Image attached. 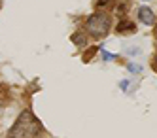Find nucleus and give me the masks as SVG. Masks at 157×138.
Returning <instances> with one entry per match:
<instances>
[{
    "instance_id": "f257e3e1",
    "label": "nucleus",
    "mask_w": 157,
    "mask_h": 138,
    "mask_svg": "<svg viewBox=\"0 0 157 138\" xmlns=\"http://www.w3.org/2000/svg\"><path fill=\"white\" fill-rule=\"evenodd\" d=\"M38 131L40 121H36L30 112H25L23 116H19L15 127L10 131V138H34Z\"/></svg>"
},
{
    "instance_id": "f03ea898",
    "label": "nucleus",
    "mask_w": 157,
    "mask_h": 138,
    "mask_svg": "<svg viewBox=\"0 0 157 138\" xmlns=\"http://www.w3.org/2000/svg\"><path fill=\"white\" fill-rule=\"evenodd\" d=\"M87 32L95 38H102L108 34L110 30V17L104 15V13H95L87 19V25H85Z\"/></svg>"
},
{
    "instance_id": "7ed1b4c3",
    "label": "nucleus",
    "mask_w": 157,
    "mask_h": 138,
    "mask_svg": "<svg viewBox=\"0 0 157 138\" xmlns=\"http://www.w3.org/2000/svg\"><path fill=\"white\" fill-rule=\"evenodd\" d=\"M138 19H140L142 25L151 27L153 23H155V13H153V11H151L148 6H142V8L138 10Z\"/></svg>"
},
{
    "instance_id": "20e7f679",
    "label": "nucleus",
    "mask_w": 157,
    "mask_h": 138,
    "mask_svg": "<svg viewBox=\"0 0 157 138\" xmlns=\"http://www.w3.org/2000/svg\"><path fill=\"white\" fill-rule=\"evenodd\" d=\"M117 34H123V32H134V25L129 21V19H121L119 21V25L116 27Z\"/></svg>"
},
{
    "instance_id": "39448f33",
    "label": "nucleus",
    "mask_w": 157,
    "mask_h": 138,
    "mask_svg": "<svg viewBox=\"0 0 157 138\" xmlns=\"http://www.w3.org/2000/svg\"><path fill=\"white\" fill-rule=\"evenodd\" d=\"M72 42H74L76 45H80V48H83V45H85V36H83L82 32H76L74 36H72Z\"/></svg>"
},
{
    "instance_id": "423d86ee",
    "label": "nucleus",
    "mask_w": 157,
    "mask_h": 138,
    "mask_svg": "<svg viewBox=\"0 0 157 138\" xmlns=\"http://www.w3.org/2000/svg\"><path fill=\"white\" fill-rule=\"evenodd\" d=\"M127 70H129V72H132V74H138V72H142V66L131 63V64H127Z\"/></svg>"
},
{
    "instance_id": "0eeeda50",
    "label": "nucleus",
    "mask_w": 157,
    "mask_h": 138,
    "mask_svg": "<svg viewBox=\"0 0 157 138\" xmlns=\"http://www.w3.org/2000/svg\"><path fill=\"white\" fill-rule=\"evenodd\" d=\"M110 4H114V0H97V6L98 8H106Z\"/></svg>"
},
{
    "instance_id": "6e6552de",
    "label": "nucleus",
    "mask_w": 157,
    "mask_h": 138,
    "mask_svg": "<svg viewBox=\"0 0 157 138\" xmlns=\"http://www.w3.org/2000/svg\"><path fill=\"white\" fill-rule=\"evenodd\" d=\"M102 59H104V61H110V59H114V55H112V53H106V51H102Z\"/></svg>"
},
{
    "instance_id": "1a4fd4ad",
    "label": "nucleus",
    "mask_w": 157,
    "mask_h": 138,
    "mask_svg": "<svg viewBox=\"0 0 157 138\" xmlns=\"http://www.w3.org/2000/svg\"><path fill=\"white\" fill-rule=\"evenodd\" d=\"M119 87H121L123 91H127V89H129V82H127V79H123V82L119 83Z\"/></svg>"
},
{
    "instance_id": "9d476101",
    "label": "nucleus",
    "mask_w": 157,
    "mask_h": 138,
    "mask_svg": "<svg viewBox=\"0 0 157 138\" xmlns=\"http://www.w3.org/2000/svg\"><path fill=\"white\" fill-rule=\"evenodd\" d=\"M155 70H157V57H155Z\"/></svg>"
},
{
    "instance_id": "9b49d317",
    "label": "nucleus",
    "mask_w": 157,
    "mask_h": 138,
    "mask_svg": "<svg viewBox=\"0 0 157 138\" xmlns=\"http://www.w3.org/2000/svg\"><path fill=\"white\" fill-rule=\"evenodd\" d=\"M0 2H2V0H0Z\"/></svg>"
}]
</instances>
